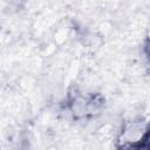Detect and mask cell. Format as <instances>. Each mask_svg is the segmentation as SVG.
Here are the masks:
<instances>
[{"mask_svg":"<svg viewBox=\"0 0 150 150\" xmlns=\"http://www.w3.org/2000/svg\"><path fill=\"white\" fill-rule=\"evenodd\" d=\"M146 131L142 128V125L139 124H131L130 127H128L124 131H123V142H127V144H124V146H134L135 143H138L139 141H145L146 139Z\"/></svg>","mask_w":150,"mask_h":150,"instance_id":"obj_1","label":"cell"}]
</instances>
